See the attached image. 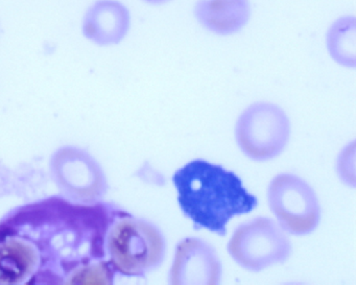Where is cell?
<instances>
[{
  "label": "cell",
  "mask_w": 356,
  "mask_h": 285,
  "mask_svg": "<svg viewBox=\"0 0 356 285\" xmlns=\"http://www.w3.org/2000/svg\"><path fill=\"white\" fill-rule=\"evenodd\" d=\"M105 245L112 268L124 276H145L159 268L165 257V239L159 228L129 214L112 222Z\"/></svg>",
  "instance_id": "cell-2"
},
{
  "label": "cell",
  "mask_w": 356,
  "mask_h": 285,
  "mask_svg": "<svg viewBox=\"0 0 356 285\" xmlns=\"http://www.w3.org/2000/svg\"><path fill=\"white\" fill-rule=\"evenodd\" d=\"M222 264L211 245L200 238H185L177 245L170 270L172 284H218Z\"/></svg>",
  "instance_id": "cell-7"
},
{
  "label": "cell",
  "mask_w": 356,
  "mask_h": 285,
  "mask_svg": "<svg viewBox=\"0 0 356 285\" xmlns=\"http://www.w3.org/2000/svg\"><path fill=\"white\" fill-rule=\"evenodd\" d=\"M172 182L179 206L193 220L195 230L206 229L225 236L231 218L250 213L258 205L257 197L243 187L235 172L205 160H193L179 168Z\"/></svg>",
  "instance_id": "cell-1"
},
{
  "label": "cell",
  "mask_w": 356,
  "mask_h": 285,
  "mask_svg": "<svg viewBox=\"0 0 356 285\" xmlns=\"http://www.w3.org/2000/svg\"><path fill=\"white\" fill-rule=\"evenodd\" d=\"M39 266L40 254L35 243L16 235L0 241V285L22 284Z\"/></svg>",
  "instance_id": "cell-10"
},
{
  "label": "cell",
  "mask_w": 356,
  "mask_h": 285,
  "mask_svg": "<svg viewBox=\"0 0 356 285\" xmlns=\"http://www.w3.org/2000/svg\"><path fill=\"white\" fill-rule=\"evenodd\" d=\"M291 122L285 112L272 103H255L237 120L235 138L243 154L254 161L278 157L289 143Z\"/></svg>",
  "instance_id": "cell-3"
},
{
  "label": "cell",
  "mask_w": 356,
  "mask_h": 285,
  "mask_svg": "<svg viewBox=\"0 0 356 285\" xmlns=\"http://www.w3.org/2000/svg\"><path fill=\"white\" fill-rule=\"evenodd\" d=\"M268 202L279 226L289 234H310L320 224L318 197L312 187L296 174L275 177L268 185Z\"/></svg>",
  "instance_id": "cell-5"
},
{
  "label": "cell",
  "mask_w": 356,
  "mask_h": 285,
  "mask_svg": "<svg viewBox=\"0 0 356 285\" xmlns=\"http://www.w3.org/2000/svg\"><path fill=\"white\" fill-rule=\"evenodd\" d=\"M331 59L346 68L356 66V17L352 14L333 20L325 36Z\"/></svg>",
  "instance_id": "cell-11"
},
{
  "label": "cell",
  "mask_w": 356,
  "mask_h": 285,
  "mask_svg": "<svg viewBox=\"0 0 356 285\" xmlns=\"http://www.w3.org/2000/svg\"><path fill=\"white\" fill-rule=\"evenodd\" d=\"M141 1L152 7H162V6L170 5L175 0H141Z\"/></svg>",
  "instance_id": "cell-12"
},
{
  "label": "cell",
  "mask_w": 356,
  "mask_h": 285,
  "mask_svg": "<svg viewBox=\"0 0 356 285\" xmlns=\"http://www.w3.org/2000/svg\"><path fill=\"white\" fill-rule=\"evenodd\" d=\"M132 26L130 10L120 0H97L85 12L82 34L97 47L120 44Z\"/></svg>",
  "instance_id": "cell-8"
},
{
  "label": "cell",
  "mask_w": 356,
  "mask_h": 285,
  "mask_svg": "<svg viewBox=\"0 0 356 285\" xmlns=\"http://www.w3.org/2000/svg\"><path fill=\"white\" fill-rule=\"evenodd\" d=\"M51 172L60 190L74 201L91 204L107 191V179L99 162L84 149L64 147L51 159Z\"/></svg>",
  "instance_id": "cell-6"
},
{
  "label": "cell",
  "mask_w": 356,
  "mask_h": 285,
  "mask_svg": "<svg viewBox=\"0 0 356 285\" xmlns=\"http://www.w3.org/2000/svg\"><path fill=\"white\" fill-rule=\"evenodd\" d=\"M291 250L284 230L268 218H255L237 227L228 243L234 261L255 272L286 261Z\"/></svg>",
  "instance_id": "cell-4"
},
{
  "label": "cell",
  "mask_w": 356,
  "mask_h": 285,
  "mask_svg": "<svg viewBox=\"0 0 356 285\" xmlns=\"http://www.w3.org/2000/svg\"><path fill=\"white\" fill-rule=\"evenodd\" d=\"M193 17L202 28L218 37L243 32L252 18L251 0H197Z\"/></svg>",
  "instance_id": "cell-9"
}]
</instances>
